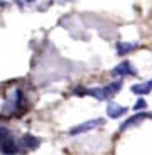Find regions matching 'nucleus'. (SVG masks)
Listing matches in <instances>:
<instances>
[{"label":"nucleus","mask_w":152,"mask_h":155,"mask_svg":"<svg viewBox=\"0 0 152 155\" xmlns=\"http://www.w3.org/2000/svg\"><path fill=\"white\" fill-rule=\"evenodd\" d=\"M103 123H105L103 118L88 120V121H85V123H79V125H76V127H73L69 130V135H79V133H85V132H91V130H95V128L101 127Z\"/></svg>","instance_id":"f257e3e1"},{"label":"nucleus","mask_w":152,"mask_h":155,"mask_svg":"<svg viewBox=\"0 0 152 155\" xmlns=\"http://www.w3.org/2000/svg\"><path fill=\"white\" fill-rule=\"evenodd\" d=\"M137 71L135 68L130 64V61H122L120 64L112 69V76H117V78H122V76H135Z\"/></svg>","instance_id":"f03ea898"},{"label":"nucleus","mask_w":152,"mask_h":155,"mask_svg":"<svg viewBox=\"0 0 152 155\" xmlns=\"http://www.w3.org/2000/svg\"><path fill=\"white\" fill-rule=\"evenodd\" d=\"M150 113H145V111H140V113H137V115H132L130 118H127V120L123 121V123L120 125V132H125L127 128L130 127H135V125L142 123V121L145 120V118H150Z\"/></svg>","instance_id":"7ed1b4c3"},{"label":"nucleus","mask_w":152,"mask_h":155,"mask_svg":"<svg viewBox=\"0 0 152 155\" xmlns=\"http://www.w3.org/2000/svg\"><path fill=\"white\" fill-rule=\"evenodd\" d=\"M127 111H129L127 106H122V105H118V103H115V101L108 103V106H106V115H108L110 118H120V116L127 115Z\"/></svg>","instance_id":"20e7f679"},{"label":"nucleus","mask_w":152,"mask_h":155,"mask_svg":"<svg viewBox=\"0 0 152 155\" xmlns=\"http://www.w3.org/2000/svg\"><path fill=\"white\" fill-rule=\"evenodd\" d=\"M0 150H2V153H5V155H15L17 152H19V145L12 140V137H8L7 140L0 142Z\"/></svg>","instance_id":"39448f33"},{"label":"nucleus","mask_w":152,"mask_h":155,"mask_svg":"<svg viewBox=\"0 0 152 155\" xmlns=\"http://www.w3.org/2000/svg\"><path fill=\"white\" fill-rule=\"evenodd\" d=\"M122 84H123L122 81H113V83H110V84L103 86V98H105V100H110V98H113L115 94L118 93V91H120Z\"/></svg>","instance_id":"423d86ee"},{"label":"nucleus","mask_w":152,"mask_h":155,"mask_svg":"<svg viewBox=\"0 0 152 155\" xmlns=\"http://www.w3.org/2000/svg\"><path fill=\"white\" fill-rule=\"evenodd\" d=\"M152 91V79L144 83H139V84H133L132 86V93L139 94V96H144V94H149Z\"/></svg>","instance_id":"0eeeda50"},{"label":"nucleus","mask_w":152,"mask_h":155,"mask_svg":"<svg viewBox=\"0 0 152 155\" xmlns=\"http://www.w3.org/2000/svg\"><path fill=\"white\" fill-rule=\"evenodd\" d=\"M20 143L24 145V147H27V148H31V150H35V148L41 145V140L37 138V137H34V135H31V133H25V135L20 138Z\"/></svg>","instance_id":"6e6552de"},{"label":"nucleus","mask_w":152,"mask_h":155,"mask_svg":"<svg viewBox=\"0 0 152 155\" xmlns=\"http://www.w3.org/2000/svg\"><path fill=\"white\" fill-rule=\"evenodd\" d=\"M137 47V42H118L117 44V54L118 56H125L127 52L133 51Z\"/></svg>","instance_id":"1a4fd4ad"},{"label":"nucleus","mask_w":152,"mask_h":155,"mask_svg":"<svg viewBox=\"0 0 152 155\" xmlns=\"http://www.w3.org/2000/svg\"><path fill=\"white\" fill-rule=\"evenodd\" d=\"M10 137V130L7 127H0V142H4Z\"/></svg>","instance_id":"9d476101"},{"label":"nucleus","mask_w":152,"mask_h":155,"mask_svg":"<svg viewBox=\"0 0 152 155\" xmlns=\"http://www.w3.org/2000/svg\"><path fill=\"white\" fill-rule=\"evenodd\" d=\"M145 106H147V101H145L144 98H140V100H139L135 105H133V110H135V111H139V110H144Z\"/></svg>","instance_id":"9b49d317"},{"label":"nucleus","mask_w":152,"mask_h":155,"mask_svg":"<svg viewBox=\"0 0 152 155\" xmlns=\"http://www.w3.org/2000/svg\"><path fill=\"white\" fill-rule=\"evenodd\" d=\"M27 2H35V0H27Z\"/></svg>","instance_id":"f8f14e48"}]
</instances>
